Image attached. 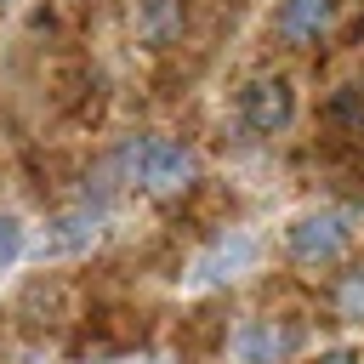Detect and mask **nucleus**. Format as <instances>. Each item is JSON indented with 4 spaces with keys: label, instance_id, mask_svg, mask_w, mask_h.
<instances>
[{
    "label": "nucleus",
    "instance_id": "obj_8",
    "mask_svg": "<svg viewBox=\"0 0 364 364\" xmlns=\"http://www.w3.org/2000/svg\"><path fill=\"white\" fill-rule=\"evenodd\" d=\"M250 256H256V245H250V239H222L216 250H205V256H199L193 279H199V284H210V279H233L239 267H250Z\"/></svg>",
    "mask_w": 364,
    "mask_h": 364
},
{
    "label": "nucleus",
    "instance_id": "obj_11",
    "mask_svg": "<svg viewBox=\"0 0 364 364\" xmlns=\"http://www.w3.org/2000/svg\"><path fill=\"white\" fill-rule=\"evenodd\" d=\"M330 114H336L341 125H353V131H364V91H341Z\"/></svg>",
    "mask_w": 364,
    "mask_h": 364
},
{
    "label": "nucleus",
    "instance_id": "obj_10",
    "mask_svg": "<svg viewBox=\"0 0 364 364\" xmlns=\"http://www.w3.org/2000/svg\"><path fill=\"white\" fill-rule=\"evenodd\" d=\"M23 256V222L11 210H0V267H11Z\"/></svg>",
    "mask_w": 364,
    "mask_h": 364
},
{
    "label": "nucleus",
    "instance_id": "obj_12",
    "mask_svg": "<svg viewBox=\"0 0 364 364\" xmlns=\"http://www.w3.org/2000/svg\"><path fill=\"white\" fill-rule=\"evenodd\" d=\"M318 364H358V353H324Z\"/></svg>",
    "mask_w": 364,
    "mask_h": 364
},
{
    "label": "nucleus",
    "instance_id": "obj_5",
    "mask_svg": "<svg viewBox=\"0 0 364 364\" xmlns=\"http://www.w3.org/2000/svg\"><path fill=\"white\" fill-rule=\"evenodd\" d=\"M296 341H301V330L296 324H279V318H250L245 330H239V358L245 364H284L290 353H296Z\"/></svg>",
    "mask_w": 364,
    "mask_h": 364
},
{
    "label": "nucleus",
    "instance_id": "obj_9",
    "mask_svg": "<svg viewBox=\"0 0 364 364\" xmlns=\"http://www.w3.org/2000/svg\"><path fill=\"white\" fill-rule=\"evenodd\" d=\"M336 313H341V318H364V267L341 279V290H336Z\"/></svg>",
    "mask_w": 364,
    "mask_h": 364
},
{
    "label": "nucleus",
    "instance_id": "obj_1",
    "mask_svg": "<svg viewBox=\"0 0 364 364\" xmlns=\"http://www.w3.org/2000/svg\"><path fill=\"white\" fill-rule=\"evenodd\" d=\"M125 165H131V176L148 188V193H182L188 182H193V154L182 148V142H165V136H142L131 154H125Z\"/></svg>",
    "mask_w": 364,
    "mask_h": 364
},
{
    "label": "nucleus",
    "instance_id": "obj_3",
    "mask_svg": "<svg viewBox=\"0 0 364 364\" xmlns=\"http://www.w3.org/2000/svg\"><path fill=\"white\" fill-rule=\"evenodd\" d=\"M284 239H290V256H296L301 267H330V262L347 256L353 228H347V216H336V210H313V216H296Z\"/></svg>",
    "mask_w": 364,
    "mask_h": 364
},
{
    "label": "nucleus",
    "instance_id": "obj_4",
    "mask_svg": "<svg viewBox=\"0 0 364 364\" xmlns=\"http://www.w3.org/2000/svg\"><path fill=\"white\" fill-rule=\"evenodd\" d=\"M273 28L284 46H318L336 28V0H279Z\"/></svg>",
    "mask_w": 364,
    "mask_h": 364
},
{
    "label": "nucleus",
    "instance_id": "obj_2",
    "mask_svg": "<svg viewBox=\"0 0 364 364\" xmlns=\"http://www.w3.org/2000/svg\"><path fill=\"white\" fill-rule=\"evenodd\" d=\"M239 119H245V131H256V136L290 131V119H296V91H290V80H284V74H256V80L239 91Z\"/></svg>",
    "mask_w": 364,
    "mask_h": 364
},
{
    "label": "nucleus",
    "instance_id": "obj_7",
    "mask_svg": "<svg viewBox=\"0 0 364 364\" xmlns=\"http://www.w3.org/2000/svg\"><path fill=\"white\" fill-rule=\"evenodd\" d=\"M136 34L148 46H171L182 34V0H142L136 6Z\"/></svg>",
    "mask_w": 364,
    "mask_h": 364
},
{
    "label": "nucleus",
    "instance_id": "obj_6",
    "mask_svg": "<svg viewBox=\"0 0 364 364\" xmlns=\"http://www.w3.org/2000/svg\"><path fill=\"white\" fill-rule=\"evenodd\" d=\"M97 239H102V228H97V216H91V210H63V216H51V222H46L40 256H80V250H91Z\"/></svg>",
    "mask_w": 364,
    "mask_h": 364
},
{
    "label": "nucleus",
    "instance_id": "obj_13",
    "mask_svg": "<svg viewBox=\"0 0 364 364\" xmlns=\"http://www.w3.org/2000/svg\"><path fill=\"white\" fill-rule=\"evenodd\" d=\"M119 364H154V358H119Z\"/></svg>",
    "mask_w": 364,
    "mask_h": 364
}]
</instances>
